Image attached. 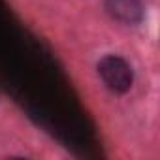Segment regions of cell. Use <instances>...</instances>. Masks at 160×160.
<instances>
[{
	"label": "cell",
	"instance_id": "1",
	"mask_svg": "<svg viewBox=\"0 0 160 160\" xmlns=\"http://www.w3.org/2000/svg\"><path fill=\"white\" fill-rule=\"evenodd\" d=\"M96 73L113 94H126L134 87V68L121 55H104L96 62Z\"/></svg>",
	"mask_w": 160,
	"mask_h": 160
},
{
	"label": "cell",
	"instance_id": "2",
	"mask_svg": "<svg viewBox=\"0 0 160 160\" xmlns=\"http://www.w3.org/2000/svg\"><path fill=\"white\" fill-rule=\"evenodd\" d=\"M106 13L126 27H138L145 17L143 0H104Z\"/></svg>",
	"mask_w": 160,
	"mask_h": 160
}]
</instances>
